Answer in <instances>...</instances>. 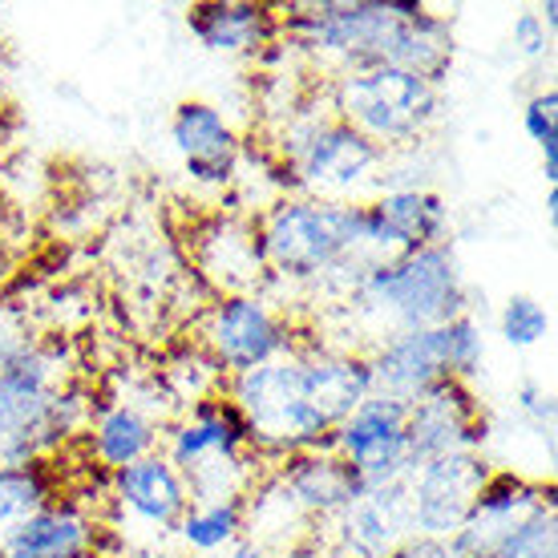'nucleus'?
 Segmentation results:
<instances>
[{
  "instance_id": "7",
  "label": "nucleus",
  "mask_w": 558,
  "mask_h": 558,
  "mask_svg": "<svg viewBox=\"0 0 558 558\" xmlns=\"http://www.w3.org/2000/svg\"><path fill=\"white\" fill-rule=\"evenodd\" d=\"M247 446L252 429L231 401H195V421H186L170 446V465L186 482L191 502L210 506L223 498H243Z\"/></svg>"
},
{
  "instance_id": "12",
  "label": "nucleus",
  "mask_w": 558,
  "mask_h": 558,
  "mask_svg": "<svg viewBox=\"0 0 558 558\" xmlns=\"http://www.w3.org/2000/svg\"><path fill=\"white\" fill-rule=\"evenodd\" d=\"M482 437H486V421L477 413V401L465 389V380H433L409 405V470L433 458L474 453Z\"/></svg>"
},
{
  "instance_id": "15",
  "label": "nucleus",
  "mask_w": 558,
  "mask_h": 558,
  "mask_svg": "<svg viewBox=\"0 0 558 558\" xmlns=\"http://www.w3.org/2000/svg\"><path fill=\"white\" fill-rule=\"evenodd\" d=\"M174 146H179L186 174L207 186H223L235 174L239 142L235 130L227 126V118L207 101H182L174 110Z\"/></svg>"
},
{
  "instance_id": "24",
  "label": "nucleus",
  "mask_w": 558,
  "mask_h": 558,
  "mask_svg": "<svg viewBox=\"0 0 558 558\" xmlns=\"http://www.w3.org/2000/svg\"><path fill=\"white\" fill-rule=\"evenodd\" d=\"M154 437H158V429L150 417H142L134 405H118L110 413H101L98 429H94V449L110 470H122V465L150 458Z\"/></svg>"
},
{
  "instance_id": "4",
  "label": "nucleus",
  "mask_w": 558,
  "mask_h": 558,
  "mask_svg": "<svg viewBox=\"0 0 558 558\" xmlns=\"http://www.w3.org/2000/svg\"><path fill=\"white\" fill-rule=\"evenodd\" d=\"M356 300L368 312L389 316L401 332H417V328L458 320L465 307V283H461L453 252L437 243V247H421L392 264L373 267L356 283Z\"/></svg>"
},
{
  "instance_id": "36",
  "label": "nucleus",
  "mask_w": 558,
  "mask_h": 558,
  "mask_svg": "<svg viewBox=\"0 0 558 558\" xmlns=\"http://www.w3.org/2000/svg\"><path fill=\"white\" fill-rule=\"evenodd\" d=\"M89 558H94V555H89Z\"/></svg>"
},
{
  "instance_id": "13",
  "label": "nucleus",
  "mask_w": 558,
  "mask_h": 558,
  "mask_svg": "<svg viewBox=\"0 0 558 558\" xmlns=\"http://www.w3.org/2000/svg\"><path fill=\"white\" fill-rule=\"evenodd\" d=\"M486 477H489L486 461H477L474 453L433 458L425 465H417V470H409L405 489H409L413 531L421 538H453Z\"/></svg>"
},
{
  "instance_id": "18",
  "label": "nucleus",
  "mask_w": 558,
  "mask_h": 558,
  "mask_svg": "<svg viewBox=\"0 0 558 558\" xmlns=\"http://www.w3.org/2000/svg\"><path fill=\"white\" fill-rule=\"evenodd\" d=\"M94 526L77 506H45L0 538V558H89Z\"/></svg>"
},
{
  "instance_id": "20",
  "label": "nucleus",
  "mask_w": 558,
  "mask_h": 558,
  "mask_svg": "<svg viewBox=\"0 0 558 558\" xmlns=\"http://www.w3.org/2000/svg\"><path fill=\"white\" fill-rule=\"evenodd\" d=\"M288 494L295 498V506L304 510V514H344L356 498H361L364 482L361 474L352 470L344 458H295L292 470L279 477Z\"/></svg>"
},
{
  "instance_id": "26",
  "label": "nucleus",
  "mask_w": 558,
  "mask_h": 558,
  "mask_svg": "<svg viewBox=\"0 0 558 558\" xmlns=\"http://www.w3.org/2000/svg\"><path fill=\"white\" fill-rule=\"evenodd\" d=\"M243 514H247V498H223V502L186 510L179 531L195 550H219V546L231 543L243 531Z\"/></svg>"
},
{
  "instance_id": "14",
  "label": "nucleus",
  "mask_w": 558,
  "mask_h": 558,
  "mask_svg": "<svg viewBox=\"0 0 558 558\" xmlns=\"http://www.w3.org/2000/svg\"><path fill=\"white\" fill-rule=\"evenodd\" d=\"M546 506H550V498L543 486H534L518 474H489L477 489L461 531L449 538V546L458 558H489Z\"/></svg>"
},
{
  "instance_id": "29",
  "label": "nucleus",
  "mask_w": 558,
  "mask_h": 558,
  "mask_svg": "<svg viewBox=\"0 0 558 558\" xmlns=\"http://www.w3.org/2000/svg\"><path fill=\"white\" fill-rule=\"evenodd\" d=\"M489 558H555V506H546Z\"/></svg>"
},
{
  "instance_id": "23",
  "label": "nucleus",
  "mask_w": 558,
  "mask_h": 558,
  "mask_svg": "<svg viewBox=\"0 0 558 558\" xmlns=\"http://www.w3.org/2000/svg\"><path fill=\"white\" fill-rule=\"evenodd\" d=\"M203 267H207L210 279H219L223 288H231V295H243L247 283L264 276L267 252H264V235L247 223H215L210 235H203Z\"/></svg>"
},
{
  "instance_id": "34",
  "label": "nucleus",
  "mask_w": 558,
  "mask_h": 558,
  "mask_svg": "<svg viewBox=\"0 0 558 558\" xmlns=\"http://www.w3.org/2000/svg\"><path fill=\"white\" fill-rule=\"evenodd\" d=\"M546 215H550V219L558 215V191L555 186H550V195H546Z\"/></svg>"
},
{
  "instance_id": "2",
  "label": "nucleus",
  "mask_w": 558,
  "mask_h": 558,
  "mask_svg": "<svg viewBox=\"0 0 558 558\" xmlns=\"http://www.w3.org/2000/svg\"><path fill=\"white\" fill-rule=\"evenodd\" d=\"M259 235H264L267 264L292 279L352 271V288H356L377 267L364 247V207L292 198L267 215Z\"/></svg>"
},
{
  "instance_id": "9",
  "label": "nucleus",
  "mask_w": 558,
  "mask_h": 558,
  "mask_svg": "<svg viewBox=\"0 0 558 558\" xmlns=\"http://www.w3.org/2000/svg\"><path fill=\"white\" fill-rule=\"evenodd\" d=\"M336 458H344L368 489L409 474V405L373 392L332 433Z\"/></svg>"
},
{
  "instance_id": "17",
  "label": "nucleus",
  "mask_w": 558,
  "mask_h": 558,
  "mask_svg": "<svg viewBox=\"0 0 558 558\" xmlns=\"http://www.w3.org/2000/svg\"><path fill=\"white\" fill-rule=\"evenodd\" d=\"M113 494H118V502L130 506L150 526H162V531L179 526L182 514L191 510V494H186L182 474L158 453L113 470Z\"/></svg>"
},
{
  "instance_id": "16",
  "label": "nucleus",
  "mask_w": 558,
  "mask_h": 558,
  "mask_svg": "<svg viewBox=\"0 0 558 558\" xmlns=\"http://www.w3.org/2000/svg\"><path fill=\"white\" fill-rule=\"evenodd\" d=\"M344 546L361 558H389L401 543L413 538V514H409L405 477L389 486L364 489L361 498L340 514Z\"/></svg>"
},
{
  "instance_id": "30",
  "label": "nucleus",
  "mask_w": 558,
  "mask_h": 558,
  "mask_svg": "<svg viewBox=\"0 0 558 558\" xmlns=\"http://www.w3.org/2000/svg\"><path fill=\"white\" fill-rule=\"evenodd\" d=\"M550 33H546V25L538 21V13H522L514 21V45L522 49L526 57H543L546 49H550Z\"/></svg>"
},
{
  "instance_id": "21",
  "label": "nucleus",
  "mask_w": 558,
  "mask_h": 558,
  "mask_svg": "<svg viewBox=\"0 0 558 558\" xmlns=\"http://www.w3.org/2000/svg\"><path fill=\"white\" fill-rule=\"evenodd\" d=\"M453 61V33H449L446 16L421 9L417 16H405L397 21L389 37V49H385V65H397V70H409L425 77V82H441V73L449 70Z\"/></svg>"
},
{
  "instance_id": "11",
  "label": "nucleus",
  "mask_w": 558,
  "mask_h": 558,
  "mask_svg": "<svg viewBox=\"0 0 558 558\" xmlns=\"http://www.w3.org/2000/svg\"><path fill=\"white\" fill-rule=\"evenodd\" d=\"M203 344H207L210 361L239 377V373H252L259 364L283 356L292 349V336L259 295L243 292L223 295L210 307L207 324H203Z\"/></svg>"
},
{
  "instance_id": "6",
  "label": "nucleus",
  "mask_w": 558,
  "mask_h": 558,
  "mask_svg": "<svg viewBox=\"0 0 558 558\" xmlns=\"http://www.w3.org/2000/svg\"><path fill=\"white\" fill-rule=\"evenodd\" d=\"M336 118L361 130L368 142L401 146L437 118V85L397 65H373L336 82Z\"/></svg>"
},
{
  "instance_id": "10",
  "label": "nucleus",
  "mask_w": 558,
  "mask_h": 558,
  "mask_svg": "<svg viewBox=\"0 0 558 558\" xmlns=\"http://www.w3.org/2000/svg\"><path fill=\"white\" fill-rule=\"evenodd\" d=\"M292 167L307 191L320 195H344L356 191L373 170L380 167L377 142H368L361 130H352L340 118H320L307 130H292Z\"/></svg>"
},
{
  "instance_id": "28",
  "label": "nucleus",
  "mask_w": 558,
  "mask_h": 558,
  "mask_svg": "<svg viewBox=\"0 0 558 558\" xmlns=\"http://www.w3.org/2000/svg\"><path fill=\"white\" fill-rule=\"evenodd\" d=\"M550 332V312L531 295H510L502 307V336L514 349H531Z\"/></svg>"
},
{
  "instance_id": "19",
  "label": "nucleus",
  "mask_w": 558,
  "mask_h": 558,
  "mask_svg": "<svg viewBox=\"0 0 558 558\" xmlns=\"http://www.w3.org/2000/svg\"><path fill=\"white\" fill-rule=\"evenodd\" d=\"M186 25L215 53H247L276 41L283 16L271 4H195Z\"/></svg>"
},
{
  "instance_id": "3",
  "label": "nucleus",
  "mask_w": 558,
  "mask_h": 558,
  "mask_svg": "<svg viewBox=\"0 0 558 558\" xmlns=\"http://www.w3.org/2000/svg\"><path fill=\"white\" fill-rule=\"evenodd\" d=\"M61 373V352L33 349L0 368V470L28 465L41 449L61 441L73 425L77 401L53 389Z\"/></svg>"
},
{
  "instance_id": "5",
  "label": "nucleus",
  "mask_w": 558,
  "mask_h": 558,
  "mask_svg": "<svg viewBox=\"0 0 558 558\" xmlns=\"http://www.w3.org/2000/svg\"><path fill=\"white\" fill-rule=\"evenodd\" d=\"M477 364H482V332L470 316H458L433 328L389 336V344L368 361V368H373V392L413 405L433 380H465L477 373Z\"/></svg>"
},
{
  "instance_id": "25",
  "label": "nucleus",
  "mask_w": 558,
  "mask_h": 558,
  "mask_svg": "<svg viewBox=\"0 0 558 558\" xmlns=\"http://www.w3.org/2000/svg\"><path fill=\"white\" fill-rule=\"evenodd\" d=\"M49 474L41 461L28 465H4L0 470V538L13 531L16 522H25L28 514H37L49 506Z\"/></svg>"
},
{
  "instance_id": "27",
  "label": "nucleus",
  "mask_w": 558,
  "mask_h": 558,
  "mask_svg": "<svg viewBox=\"0 0 558 558\" xmlns=\"http://www.w3.org/2000/svg\"><path fill=\"white\" fill-rule=\"evenodd\" d=\"M522 122H526V134L543 146L546 182L555 186L558 182V94L555 89H546V94L531 98V106H526V113H522Z\"/></svg>"
},
{
  "instance_id": "35",
  "label": "nucleus",
  "mask_w": 558,
  "mask_h": 558,
  "mask_svg": "<svg viewBox=\"0 0 558 558\" xmlns=\"http://www.w3.org/2000/svg\"><path fill=\"white\" fill-rule=\"evenodd\" d=\"M276 558H304L300 550H283V555H276Z\"/></svg>"
},
{
  "instance_id": "33",
  "label": "nucleus",
  "mask_w": 558,
  "mask_h": 558,
  "mask_svg": "<svg viewBox=\"0 0 558 558\" xmlns=\"http://www.w3.org/2000/svg\"><path fill=\"white\" fill-rule=\"evenodd\" d=\"M235 558H271V555H267V546H259V543H243L235 550Z\"/></svg>"
},
{
  "instance_id": "1",
  "label": "nucleus",
  "mask_w": 558,
  "mask_h": 558,
  "mask_svg": "<svg viewBox=\"0 0 558 558\" xmlns=\"http://www.w3.org/2000/svg\"><path fill=\"white\" fill-rule=\"evenodd\" d=\"M235 401L252 441L271 449L332 446L352 409L373 397V368L356 352L276 356L235 377Z\"/></svg>"
},
{
  "instance_id": "31",
  "label": "nucleus",
  "mask_w": 558,
  "mask_h": 558,
  "mask_svg": "<svg viewBox=\"0 0 558 558\" xmlns=\"http://www.w3.org/2000/svg\"><path fill=\"white\" fill-rule=\"evenodd\" d=\"M389 558H458L453 555V546H449V538H409V543H401L397 550H392Z\"/></svg>"
},
{
  "instance_id": "32",
  "label": "nucleus",
  "mask_w": 558,
  "mask_h": 558,
  "mask_svg": "<svg viewBox=\"0 0 558 558\" xmlns=\"http://www.w3.org/2000/svg\"><path fill=\"white\" fill-rule=\"evenodd\" d=\"M538 21L546 25V33H555V25H558V4H555V0H546L543 13H538Z\"/></svg>"
},
{
  "instance_id": "22",
  "label": "nucleus",
  "mask_w": 558,
  "mask_h": 558,
  "mask_svg": "<svg viewBox=\"0 0 558 558\" xmlns=\"http://www.w3.org/2000/svg\"><path fill=\"white\" fill-rule=\"evenodd\" d=\"M377 219L389 227L392 243L401 247V255H413L421 247H437L446 239L449 215L446 203L433 191H389L373 203Z\"/></svg>"
},
{
  "instance_id": "8",
  "label": "nucleus",
  "mask_w": 558,
  "mask_h": 558,
  "mask_svg": "<svg viewBox=\"0 0 558 558\" xmlns=\"http://www.w3.org/2000/svg\"><path fill=\"white\" fill-rule=\"evenodd\" d=\"M401 16L392 13V0L385 4H307L292 9L283 21V33H292L304 49L340 57L349 73L385 65V49Z\"/></svg>"
}]
</instances>
